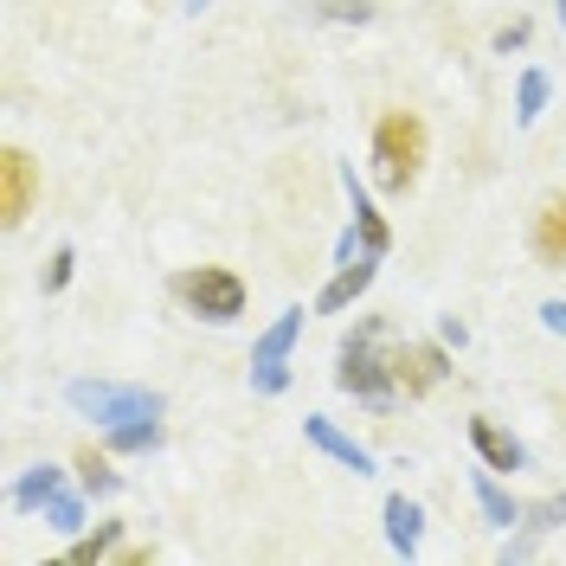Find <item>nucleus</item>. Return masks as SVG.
<instances>
[{
  "label": "nucleus",
  "mask_w": 566,
  "mask_h": 566,
  "mask_svg": "<svg viewBox=\"0 0 566 566\" xmlns=\"http://www.w3.org/2000/svg\"><path fill=\"white\" fill-rule=\"evenodd\" d=\"M335 387L367 412H392L406 392L392 374V316H360L335 348Z\"/></svg>",
  "instance_id": "obj_1"
},
{
  "label": "nucleus",
  "mask_w": 566,
  "mask_h": 566,
  "mask_svg": "<svg viewBox=\"0 0 566 566\" xmlns=\"http://www.w3.org/2000/svg\"><path fill=\"white\" fill-rule=\"evenodd\" d=\"M424 155H431V136H424V123L412 109H387L380 123H374V187L380 193H412L424 175Z\"/></svg>",
  "instance_id": "obj_2"
},
{
  "label": "nucleus",
  "mask_w": 566,
  "mask_h": 566,
  "mask_svg": "<svg viewBox=\"0 0 566 566\" xmlns=\"http://www.w3.org/2000/svg\"><path fill=\"white\" fill-rule=\"evenodd\" d=\"M71 399V412L77 419H91V424H129V419H161V392L155 387H129V380H71L65 387Z\"/></svg>",
  "instance_id": "obj_3"
},
{
  "label": "nucleus",
  "mask_w": 566,
  "mask_h": 566,
  "mask_svg": "<svg viewBox=\"0 0 566 566\" xmlns=\"http://www.w3.org/2000/svg\"><path fill=\"white\" fill-rule=\"evenodd\" d=\"M316 316V310H303V303H290L258 342H251V360H245V380L258 399H277L283 387H290V354H296V342H303V322Z\"/></svg>",
  "instance_id": "obj_4"
},
{
  "label": "nucleus",
  "mask_w": 566,
  "mask_h": 566,
  "mask_svg": "<svg viewBox=\"0 0 566 566\" xmlns=\"http://www.w3.org/2000/svg\"><path fill=\"white\" fill-rule=\"evenodd\" d=\"M175 296L193 310L200 322H239L251 303V290L239 271H226V264H200V271H180L175 277Z\"/></svg>",
  "instance_id": "obj_5"
},
{
  "label": "nucleus",
  "mask_w": 566,
  "mask_h": 566,
  "mask_svg": "<svg viewBox=\"0 0 566 566\" xmlns=\"http://www.w3.org/2000/svg\"><path fill=\"white\" fill-rule=\"evenodd\" d=\"M33 200H39V161L20 142H7V148H0V226L20 232L27 212H33Z\"/></svg>",
  "instance_id": "obj_6"
},
{
  "label": "nucleus",
  "mask_w": 566,
  "mask_h": 566,
  "mask_svg": "<svg viewBox=\"0 0 566 566\" xmlns=\"http://www.w3.org/2000/svg\"><path fill=\"white\" fill-rule=\"evenodd\" d=\"M392 374L406 399H424L431 387L451 380V348L444 342H392Z\"/></svg>",
  "instance_id": "obj_7"
},
{
  "label": "nucleus",
  "mask_w": 566,
  "mask_h": 566,
  "mask_svg": "<svg viewBox=\"0 0 566 566\" xmlns=\"http://www.w3.org/2000/svg\"><path fill=\"white\" fill-rule=\"evenodd\" d=\"M374 277H380V258H374V251H360V258H348V264H335V277L316 290V316H348L354 303L374 290Z\"/></svg>",
  "instance_id": "obj_8"
},
{
  "label": "nucleus",
  "mask_w": 566,
  "mask_h": 566,
  "mask_svg": "<svg viewBox=\"0 0 566 566\" xmlns=\"http://www.w3.org/2000/svg\"><path fill=\"white\" fill-rule=\"evenodd\" d=\"M470 451L490 463L495 476H515V470H528V444H522V438H515L502 419H490V412H476V419H470Z\"/></svg>",
  "instance_id": "obj_9"
},
{
  "label": "nucleus",
  "mask_w": 566,
  "mask_h": 566,
  "mask_svg": "<svg viewBox=\"0 0 566 566\" xmlns=\"http://www.w3.org/2000/svg\"><path fill=\"white\" fill-rule=\"evenodd\" d=\"M342 187H348V226L360 232V245L374 251V258H387V251H392V226H387V212L374 207L367 180L354 175V161H342Z\"/></svg>",
  "instance_id": "obj_10"
},
{
  "label": "nucleus",
  "mask_w": 566,
  "mask_h": 566,
  "mask_svg": "<svg viewBox=\"0 0 566 566\" xmlns=\"http://www.w3.org/2000/svg\"><path fill=\"white\" fill-rule=\"evenodd\" d=\"M303 438L316 444L322 458H335L342 470H354V476H374V470H380V458H374V451H367L360 438H348L342 424H335V419H322V412H310V419H303Z\"/></svg>",
  "instance_id": "obj_11"
},
{
  "label": "nucleus",
  "mask_w": 566,
  "mask_h": 566,
  "mask_svg": "<svg viewBox=\"0 0 566 566\" xmlns=\"http://www.w3.org/2000/svg\"><path fill=\"white\" fill-rule=\"evenodd\" d=\"M528 251L547 264V271H566V193H547V200L534 207Z\"/></svg>",
  "instance_id": "obj_12"
},
{
  "label": "nucleus",
  "mask_w": 566,
  "mask_h": 566,
  "mask_svg": "<svg viewBox=\"0 0 566 566\" xmlns=\"http://www.w3.org/2000/svg\"><path fill=\"white\" fill-rule=\"evenodd\" d=\"M59 490H65V470H59V463H33V470H20V476H13L7 509H13V515H45Z\"/></svg>",
  "instance_id": "obj_13"
},
{
  "label": "nucleus",
  "mask_w": 566,
  "mask_h": 566,
  "mask_svg": "<svg viewBox=\"0 0 566 566\" xmlns=\"http://www.w3.org/2000/svg\"><path fill=\"white\" fill-rule=\"evenodd\" d=\"M470 495H476V509H483V522H490V528H522V502L509 495V483L495 476L490 463L470 476Z\"/></svg>",
  "instance_id": "obj_14"
},
{
  "label": "nucleus",
  "mask_w": 566,
  "mask_h": 566,
  "mask_svg": "<svg viewBox=\"0 0 566 566\" xmlns=\"http://www.w3.org/2000/svg\"><path fill=\"white\" fill-rule=\"evenodd\" d=\"M380 515H387V541H392V554H406V560H412V554H419V541H424V509L412 502V495L392 490Z\"/></svg>",
  "instance_id": "obj_15"
},
{
  "label": "nucleus",
  "mask_w": 566,
  "mask_h": 566,
  "mask_svg": "<svg viewBox=\"0 0 566 566\" xmlns=\"http://www.w3.org/2000/svg\"><path fill=\"white\" fill-rule=\"evenodd\" d=\"M109 458H116L109 444H104V451H97V444H84V451H77V490H84V495H116V490H123V470H116Z\"/></svg>",
  "instance_id": "obj_16"
},
{
  "label": "nucleus",
  "mask_w": 566,
  "mask_h": 566,
  "mask_svg": "<svg viewBox=\"0 0 566 566\" xmlns=\"http://www.w3.org/2000/svg\"><path fill=\"white\" fill-rule=\"evenodd\" d=\"M104 444L116 458H148V451H161V419H129V424H109Z\"/></svg>",
  "instance_id": "obj_17"
},
{
  "label": "nucleus",
  "mask_w": 566,
  "mask_h": 566,
  "mask_svg": "<svg viewBox=\"0 0 566 566\" xmlns=\"http://www.w3.org/2000/svg\"><path fill=\"white\" fill-rule=\"evenodd\" d=\"M116 547H123V522H97V528L71 534L65 560H77V566H91V560H116Z\"/></svg>",
  "instance_id": "obj_18"
},
{
  "label": "nucleus",
  "mask_w": 566,
  "mask_h": 566,
  "mask_svg": "<svg viewBox=\"0 0 566 566\" xmlns=\"http://www.w3.org/2000/svg\"><path fill=\"white\" fill-rule=\"evenodd\" d=\"M547 104H554V77L547 71H522V84H515V123L534 129L547 116Z\"/></svg>",
  "instance_id": "obj_19"
},
{
  "label": "nucleus",
  "mask_w": 566,
  "mask_h": 566,
  "mask_svg": "<svg viewBox=\"0 0 566 566\" xmlns=\"http://www.w3.org/2000/svg\"><path fill=\"white\" fill-rule=\"evenodd\" d=\"M45 528H59V534H84V528H91V522H84V490H59V495H52Z\"/></svg>",
  "instance_id": "obj_20"
},
{
  "label": "nucleus",
  "mask_w": 566,
  "mask_h": 566,
  "mask_svg": "<svg viewBox=\"0 0 566 566\" xmlns=\"http://www.w3.org/2000/svg\"><path fill=\"white\" fill-rule=\"evenodd\" d=\"M522 528L541 541V534H554V528H566V490L560 495H547V502H528L522 509Z\"/></svg>",
  "instance_id": "obj_21"
},
{
  "label": "nucleus",
  "mask_w": 566,
  "mask_h": 566,
  "mask_svg": "<svg viewBox=\"0 0 566 566\" xmlns=\"http://www.w3.org/2000/svg\"><path fill=\"white\" fill-rule=\"evenodd\" d=\"M71 271H77V245H59L52 258H45V271H39V290H45V296H59V290L71 283Z\"/></svg>",
  "instance_id": "obj_22"
},
{
  "label": "nucleus",
  "mask_w": 566,
  "mask_h": 566,
  "mask_svg": "<svg viewBox=\"0 0 566 566\" xmlns=\"http://www.w3.org/2000/svg\"><path fill=\"white\" fill-rule=\"evenodd\" d=\"M322 20H354V27H367L374 7H367V0H322Z\"/></svg>",
  "instance_id": "obj_23"
},
{
  "label": "nucleus",
  "mask_w": 566,
  "mask_h": 566,
  "mask_svg": "<svg viewBox=\"0 0 566 566\" xmlns=\"http://www.w3.org/2000/svg\"><path fill=\"white\" fill-rule=\"evenodd\" d=\"M522 45H528V20H509V27L495 33V52H502V59H509V52H522Z\"/></svg>",
  "instance_id": "obj_24"
},
{
  "label": "nucleus",
  "mask_w": 566,
  "mask_h": 566,
  "mask_svg": "<svg viewBox=\"0 0 566 566\" xmlns=\"http://www.w3.org/2000/svg\"><path fill=\"white\" fill-rule=\"evenodd\" d=\"M438 342H444V348H470V328H463V322L458 316H438Z\"/></svg>",
  "instance_id": "obj_25"
},
{
  "label": "nucleus",
  "mask_w": 566,
  "mask_h": 566,
  "mask_svg": "<svg viewBox=\"0 0 566 566\" xmlns=\"http://www.w3.org/2000/svg\"><path fill=\"white\" fill-rule=\"evenodd\" d=\"M541 328H547V335H566V296H547V303H541Z\"/></svg>",
  "instance_id": "obj_26"
},
{
  "label": "nucleus",
  "mask_w": 566,
  "mask_h": 566,
  "mask_svg": "<svg viewBox=\"0 0 566 566\" xmlns=\"http://www.w3.org/2000/svg\"><path fill=\"white\" fill-rule=\"evenodd\" d=\"M207 7H212V0H187V13H207Z\"/></svg>",
  "instance_id": "obj_27"
},
{
  "label": "nucleus",
  "mask_w": 566,
  "mask_h": 566,
  "mask_svg": "<svg viewBox=\"0 0 566 566\" xmlns=\"http://www.w3.org/2000/svg\"><path fill=\"white\" fill-rule=\"evenodd\" d=\"M560 27H566V0H560Z\"/></svg>",
  "instance_id": "obj_28"
}]
</instances>
